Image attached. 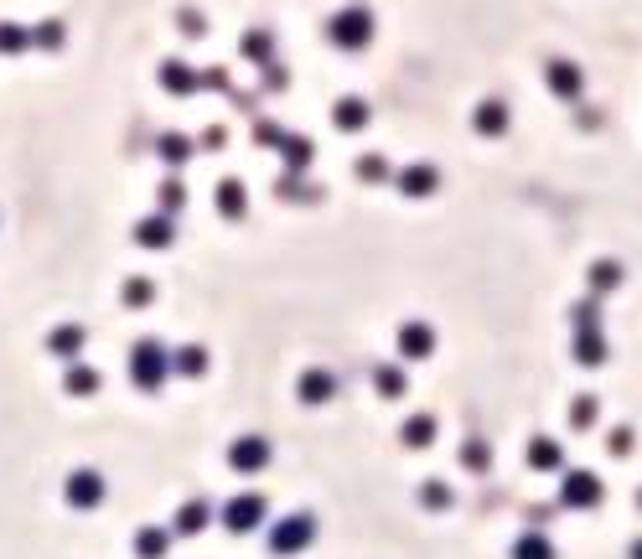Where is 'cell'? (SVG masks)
Returning <instances> with one entry per match:
<instances>
[{
  "label": "cell",
  "instance_id": "cell-2",
  "mask_svg": "<svg viewBox=\"0 0 642 559\" xmlns=\"http://www.w3.org/2000/svg\"><path fill=\"white\" fill-rule=\"evenodd\" d=\"M306 539H311V523L306 518H290L285 529H275V549H301Z\"/></svg>",
  "mask_w": 642,
  "mask_h": 559
},
{
  "label": "cell",
  "instance_id": "cell-1",
  "mask_svg": "<svg viewBox=\"0 0 642 559\" xmlns=\"http://www.w3.org/2000/svg\"><path fill=\"white\" fill-rule=\"evenodd\" d=\"M99 498H104V487H99L93 471H78V476L67 482V502H73V507H93Z\"/></svg>",
  "mask_w": 642,
  "mask_h": 559
},
{
  "label": "cell",
  "instance_id": "cell-5",
  "mask_svg": "<svg viewBox=\"0 0 642 559\" xmlns=\"http://www.w3.org/2000/svg\"><path fill=\"white\" fill-rule=\"evenodd\" d=\"M632 559H642V544H638V549H632Z\"/></svg>",
  "mask_w": 642,
  "mask_h": 559
},
{
  "label": "cell",
  "instance_id": "cell-3",
  "mask_svg": "<svg viewBox=\"0 0 642 559\" xmlns=\"http://www.w3.org/2000/svg\"><path fill=\"white\" fill-rule=\"evenodd\" d=\"M135 549H140V559H155L161 549H166V533H140V544H135Z\"/></svg>",
  "mask_w": 642,
  "mask_h": 559
},
{
  "label": "cell",
  "instance_id": "cell-4",
  "mask_svg": "<svg viewBox=\"0 0 642 559\" xmlns=\"http://www.w3.org/2000/svg\"><path fill=\"white\" fill-rule=\"evenodd\" d=\"M519 559H554V555H550V544H544V539H523Z\"/></svg>",
  "mask_w": 642,
  "mask_h": 559
}]
</instances>
